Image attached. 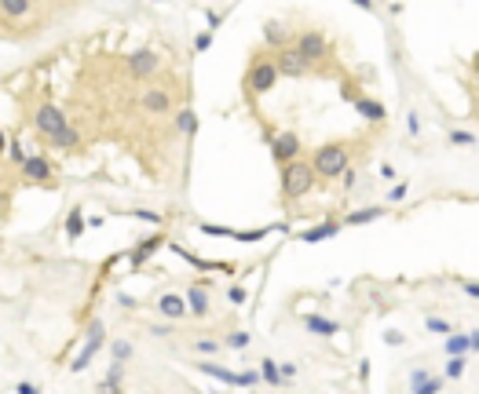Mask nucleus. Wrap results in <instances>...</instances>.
<instances>
[{
    "label": "nucleus",
    "mask_w": 479,
    "mask_h": 394,
    "mask_svg": "<svg viewBox=\"0 0 479 394\" xmlns=\"http://www.w3.org/2000/svg\"><path fill=\"white\" fill-rule=\"evenodd\" d=\"M275 85H278L275 55H252L249 70H245V92H249V95H267Z\"/></svg>",
    "instance_id": "obj_3"
},
{
    "label": "nucleus",
    "mask_w": 479,
    "mask_h": 394,
    "mask_svg": "<svg viewBox=\"0 0 479 394\" xmlns=\"http://www.w3.org/2000/svg\"><path fill=\"white\" fill-rule=\"evenodd\" d=\"M209 48H213V29H205L194 37V52H209Z\"/></svg>",
    "instance_id": "obj_38"
},
{
    "label": "nucleus",
    "mask_w": 479,
    "mask_h": 394,
    "mask_svg": "<svg viewBox=\"0 0 479 394\" xmlns=\"http://www.w3.org/2000/svg\"><path fill=\"white\" fill-rule=\"evenodd\" d=\"M227 300H231L234 307H242V303L249 300V292H245V285H231V289H227Z\"/></svg>",
    "instance_id": "obj_36"
},
{
    "label": "nucleus",
    "mask_w": 479,
    "mask_h": 394,
    "mask_svg": "<svg viewBox=\"0 0 479 394\" xmlns=\"http://www.w3.org/2000/svg\"><path fill=\"white\" fill-rule=\"evenodd\" d=\"M34 124H37V131H41V139H44V143L59 139L62 131L70 128V121L62 117V110H59V106H52V103H41V106H37V113H34Z\"/></svg>",
    "instance_id": "obj_4"
},
{
    "label": "nucleus",
    "mask_w": 479,
    "mask_h": 394,
    "mask_svg": "<svg viewBox=\"0 0 479 394\" xmlns=\"http://www.w3.org/2000/svg\"><path fill=\"white\" fill-rule=\"evenodd\" d=\"M157 245H162V238H147V241L139 245V249L132 252V263H136V267H143V263H147V259L157 252Z\"/></svg>",
    "instance_id": "obj_26"
},
{
    "label": "nucleus",
    "mask_w": 479,
    "mask_h": 394,
    "mask_svg": "<svg viewBox=\"0 0 479 394\" xmlns=\"http://www.w3.org/2000/svg\"><path fill=\"white\" fill-rule=\"evenodd\" d=\"M176 131H180V136H194L198 131V113L194 110H180L176 113Z\"/></svg>",
    "instance_id": "obj_24"
},
{
    "label": "nucleus",
    "mask_w": 479,
    "mask_h": 394,
    "mask_svg": "<svg viewBox=\"0 0 479 394\" xmlns=\"http://www.w3.org/2000/svg\"><path fill=\"white\" fill-rule=\"evenodd\" d=\"M157 310H162L169 321H180V318L190 314V310H187V296H176V292H165L162 300H157Z\"/></svg>",
    "instance_id": "obj_14"
},
{
    "label": "nucleus",
    "mask_w": 479,
    "mask_h": 394,
    "mask_svg": "<svg viewBox=\"0 0 479 394\" xmlns=\"http://www.w3.org/2000/svg\"><path fill=\"white\" fill-rule=\"evenodd\" d=\"M293 48H296V52L304 55L311 66H315L318 59H326V52H329V44H326V37H322L318 29H304V33H296V37H293Z\"/></svg>",
    "instance_id": "obj_7"
},
{
    "label": "nucleus",
    "mask_w": 479,
    "mask_h": 394,
    "mask_svg": "<svg viewBox=\"0 0 479 394\" xmlns=\"http://www.w3.org/2000/svg\"><path fill=\"white\" fill-rule=\"evenodd\" d=\"M22 175L29 179V183H48V179L55 175V168L48 164V157H37V154H29L26 164H22Z\"/></svg>",
    "instance_id": "obj_12"
},
{
    "label": "nucleus",
    "mask_w": 479,
    "mask_h": 394,
    "mask_svg": "<svg viewBox=\"0 0 479 394\" xmlns=\"http://www.w3.org/2000/svg\"><path fill=\"white\" fill-rule=\"evenodd\" d=\"M223 347H231V351H242V347H249V333H231L227 340H223Z\"/></svg>",
    "instance_id": "obj_35"
},
{
    "label": "nucleus",
    "mask_w": 479,
    "mask_h": 394,
    "mask_svg": "<svg viewBox=\"0 0 479 394\" xmlns=\"http://www.w3.org/2000/svg\"><path fill=\"white\" fill-rule=\"evenodd\" d=\"M0 15L4 19H26V15H37V8L29 0H0Z\"/></svg>",
    "instance_id": "obj_20"
},
{
    "label": "nucleus",
    "mask_w": 479,
    "mask_h": 394,
    "mask_svg": "<svg viewBox=\"0 0 479 394\" xmlns=\"http://www.w3.org/2000/svg\"><path fill=\"white\" fill-rule=\"evenodd\" d=\"M406 194H410V183H395V187L388 190V201H403Z\"/></svg>",
    "instance_id": "obj_40"
},
{
    "label": "nucleus",
    "mask_w": 479,
    "mask_h": 394,
    "mask_svg": "<svg viewBox=\"0 0 479 394\" xmlns=\"http://www.w3.org/2000/svg\"><path fill=\"white\" fill-rule=\"evenodd\" d=\"M275 66H278V77H289V80H300L311 73V62L296 52V48H282L275 52Z\"/></svg>",
    "instance_id": "obj_6"
},
{
    "label": "nucleus",
    "mask_w": 479,
    "mask_h": 394,
    "mask_svg": "<svg viewBox=\"0 0 479 394\" xmlns=\"http://www.w3.org/2000/svg\"><path fill=\"white\" fill-rule=\"evenodd\" d=\"M201 372H209V376H216V380L231 384V387H242V372H231V369H223V365H213V361H205Z\"/></svg>",
    "instance_id": "obj_21"
},
{
    "label": "nucleus",
    "mask_w": 479,
    "mask_h": 394,
    "mask_svg": "<svg viewBox=\"0 0 479 394\" xmlns=\"http://www.w3.org/2000/svg\"><path fill=\"white\" fill-rule=\"evenodd\" d=\"M278 372H282V380H285V384H293V376H296V365H293V361H282V365H278Z\"/></svg>",
    "instance_id": "obj_41"
},
{
    "label": "nucleus",
    "mask_w": 479,
    "mask_h": 394,
    "mask_svg": "<svg viewBox=\"0 0 479 394\" xmlns=\"http://www.w3.org/2000/svg\"><path fill=\"white\" fill-rule=\"evenodd\" d=\"M190 351H194V354H220L223 347H220L216 340H194V343H190Z\"/></svg>",
    "instance_id": "obj_34"
},
{
    "label": "nucleus",
    "mask_w": 479,
    "mask_h": 394,
    "mask_svg": "<svg viewBox=\"0 0 479 394\" xmlns=\"http://www.w3.org/2000/svg\"><path fill=\"white\" fill-rule=\"evenodd\" d=\"M446 139H450V146H476V143H479V139L472 136L469 128H454V131H450V136H446Z\"/></svg>",
    "instance_id": "obj_30"
},
{
    "label": "nucleus",
    "mask_w": 479,
    "mask_h": 394,
    "mask_svg": "<svg viewBox=\"0 0 479 394\" xmlns=\"http://www.w3.org/2000/svg\"><path fill=\"white\" fill-rule=\"evenodd\" d=\"M424 328H428V333H436V336H454L457 333V328L450 325V321H446V318H424Z\"/></svg>",
    "instance_id": "obj_29"
},
{
    "label": "nucleus",
    "mask_w": 479,
    "mask_h": 394,
    "mask_svg": "<svg viewBox=\"0 0 479 394\" xmlns=\"http://www.w3.org/2000/svg\"><path fill=\"white\" fill-rule=\"evenodd\" d=\"M304 328H308V333H315V336H337V333H341V321H329V318H322V314H308V318H304Z\"/></svg>",
    "instance_id": "obj_19"
},
{
    "label": "nucleus",
    "mask_w": 479,
    "mask_h": 394,
    "mask_svg": "<svg viewBox=\"0 0 479 394\" xmlns=\"http://www.w3.org/2000/svg\"><path fill=\"white\" fill-rule=\"evenodd\" d=\"M66 234H70V238H81V234H85V212H81V205L70 208V216H66Z\"/></svg>",
    "instance_id": "obj_25"
},
{
    "label": "nucleus",
    "mask_w": 479,
    "mask_h": 394,
    "mask_svg": "<svg viewBox=\"0 0 479 394\" xmlns=\"http://www.w3.org/2000/svg\"><path fill=\"white\" fill-rule=\"evenodd\" d=\"M333 234H341V223H318V226H308L304 234H300V241H304V245H318V241H329Z\"/></svg>",
    "instance_id": "obj_18"
},
{
    "label": "nucleus",
    "mask_w": 479,
    "mask_h": 394,
    "mask_svg": "<svg viewBox=\"0 0 479 394\" xmlns=\"http://www.w3.org/2000/svg\"><path fill=\"white\" fill-rule=\"evenodd\" d=\"M8 150V139H4V131H0V154H4Z\"/></svg>",
    "instance_id": "obj_47"
},
{
    "label": "nucleus",
    "mask_w": 479,
    "mask_h": 394,
    "mask_svg": "<svg viewBox=\"0 0 479 394\" xmlns=\"http://www.w3.org/2000/svg\"><path fill=\"white\" fill-rule=\"evenodd\" d=\"M48 146H55V150H66V154H73V150H81V136H77V128H66L59 139H52Z\"/></svg>",
    "instance_id": "obj_22"
},
{
    "label": "nucleus",
    "mask_w": 479,
    "mask_h": 394,
    "mask_svg": "<svg viewBox=\"0 0 479 394\" xmlns=\"http://www.w3.org/2000/svg\"><path fill=\"white\" fill-rule=\"evenodd\" d=\"M132 354H136V351H132L129 340H114V343H110V358H114V365H124Z\"/></svg>",
    "instance_id": "obj_27"
},
{
    "label": "nucleus",
    "mask_w": 479,
    "mask_h": 394,
    "mask_svg": "<svg viewBox=\"0 0 479 394\" xmlns=\"http://www.w3.org/2000/svg\"><path fill=\"white\" fill-rule=\"evenodd\" d=\"M348 157H351L348 143H326V146H318L315 150L311 168H315V175H322V179H337V175L348 172Z\"/></svg>",
    "instance_id": "obj_1"
},
{
    "label": "nucleus",
    "mask_w": 479,
    "mask_h": 394,
    "mask_svg": "<svg viewBox=\"0 0 479 394\" xmlns=\"http://www.w3.org/2000/svg\"><path fill=\"white\" fill-rule=\"evenodd\" d=\"M385 343H392V347H399V343H406V336H403V333H395V328H388V333H385Z\"/></svg>",
    "instance_id": "obj_42"
},
{
    "label": "nucleus",
    "mask_w": 479,
    "mask_h": 394,
    "mask_svg": "<svg viewBox=\"0 0 479 394\" xmlns=\"http://www.w3.org/2000/svg\"><path fill=\"white\" fill-rule=\"evenodd\" d=\"M19 394H41L34 384H26V380H19Z\"/></svg>",
    "instance_id": "obj_45"
},
{
    "label": "nucleus",
    "mask_w": 479,
    "mask_h": 394,
    "mask_svg": "<svg viewBox=\"0 0 479 394\" xmlns=\"http://www.w3.org/2000/svg\"><path fill=\"white\" fill-rule=\"evenodd\" d=\"M8 157H11V161L19 164V168H22V164H26V157H29V154L22 150V143H11V146H8Z\"/></svg>",
    "instance_id": "obj_37"
},
{
    "label": "nucleus",
    "mask_w": 479,
    "mask_h": 394,
    "mask_svg": "<svg viewBox=\"0 0 479 394\" xmlns=\"http://www.w3.org/2000/svg\"><path fill=\"white\" fill-rule=\"evenodd\" d=\"M260 380L271 384V387H282V384H285V380H282V372H278V361H275V358H264V361H260Z\"/></svg>",
    "instance_id": "obj_23"
},
{
    "label": "nucleus",
    "mask_w": 479,
    "mask_h": 394,
    "mask_svg": "<svg viewBox=\"0 0 479 394\" xmlns=\"http://www.w3.org/2000/svg\"><path fill=\"white\" fill-rule=\"evenodd\" d=\"M380 179H385V183H395V168H392V164H380Z\"/></svg>",
    "instance_id": "obj_43"
},
{
    "label": "nucleus",
    "mask_w": 479,
    "mask_h": 394,
    "mask_svg": "<svg viewBox=\"0 0 479 394\" xmlns=\"http://www.w3.org/2000/svg\"><path fill=\"white\" fill-rule=\"evenodd\" d=\"M264 44L275 48V52H282V48H293V33L285 29V22L267 19V22H264Z\"/></svg>",
    "instance_id": "obj_11"
},
{
    "label": "nucleus",
    "mask_w": 479,
    "mask_h": 394,
    "mask_svg": "<svg viewBox=\"0 0 479 394\" xmlns=\"http://www.w3.org/2000/svg\"><path fill=\"white\" fill-rule=\"evenodd\" d=\"M406 128H410V136H417V131H421V121H417V113H410V117H406Z\"/></svg>",
    "instance_id": "obj_44"
},
{
    "label": "nucleus",
    "mask_w": 479,
    "mask_h": 394,
    "mask_svg": "<svg viewBox=\"0 0 479 394\" xmlns=\"http://www.w3.org/2000/svg\"><path fill=\"white\" fill-rule=\"evenodd\" d=\"M103 343H106V328H103V321H92L88 325V340H85V347H81V354L73 358V372H85L88 365H92V358L103 351Z\"/></svg>",
    "instance_id": "obj_5"
},
{
    "label": "nucleus",
    "mask_w": 479,
    "mask_h": 394,
    "mask_svg": "<svg viewBox=\"0 0 479 394\" xmlns=\"http://www.w3.org/2000/svg\"><path fill=\"white\" fill-rule=\"evenodd\" d=\"M355 113H359L362 121H370V124H385V117H388L385 103H380V98H370V95H362L359 103H355Z\"/></svg>",
    "instance_id": "obj_13"
},
{
    "label": "nucleus",
    "mask_w": 479,
    "mask_h": 394,
    "mask_svg": "<svg viewBox=\"0 0 479 394\" xmlns=\"http://www.w3.org/2000/svg\"><path fill=\"white\" fill-rule=\"evenodd\" d=\"M139 106L150 113V117H165V113H172V95H169V88H143V95H139Z\"/></svg>",
    "instance_id": "obj_9"
},
{
    "label": "nucleus",
    "mask_w": 479,
    "mask_h": 394,
    "mask_svg": "<svg viewBox=\"0 0 479 394\" xmlns=\"http://www.w3.org/2000/svg\"><path fill=\"white\" fill-rule=\"evenodd\" d=\"M469 369V358H446V369H443V380H461Z\"/></svg>",
    "instance_id": "obj_28"
},
{
    "label": "nucleus",
    "mask_w": 479,
    "mask_h": 394,
    "mask_svg": "<svg viewBox=\"0 0 479 394\" xmlns=\"http://www.w3.org/2000/svg\"><path fill=\"white\" fill-rule=\"evenodd\" d=\"M157 66H162V59H157V52H150V48H139V52L129 55V73L132 77H154Z\"/></svg>",
    "instance_id": "obj_10"
},
{
    "label": "nucleus",
    "mask_w": 479,
    "mask_h": 394,
    "mask_svg": "<svg viewBox=\"0 0 479 394\" xmlns=\"http://www.w3.org/2000/svg\"><path fill=\"white\" fill-rule=\"evenodd\" d=\"M432 376H436V372H428L424 365H417V369H410V372H406V384H410V391H417L424 380H432Z\"/></svg>",
    "instance_id": "obj_31"
},
{
    "label": "nucleus",
    "mask_w": 479,
    "mask_h": 394,
    "mask_svg": "<svg viewBox=\"0 0 479 394\" xmlns=\"http://www.w3.org/2000/svg\"><path fill=\"white\" fill-rule=\"evenodd\" d=\"M380 216H388V208L385 205H370V208H355V212H348V219L344 226H366V223H373Z\"/></svg>",
    "instance_id": "obj_17"
},
{
    "label": "nucleus",
    "mask_w": 479,
    "mask_h": 394,
    "mask_svg": "<svg viewBox=\"0 0 479 394\" xmlns=\"http://www.w3.org/2000/svg\"><path fill=\"white\" fill-rule=\"evenodd\" d=\"M198 230H201V234H209V238H234V234H238V230H231V226H216V223H201Z\"/></svg>",
    "instance_id": "obj_33"
},
{
    "label": "nucleus",
    "mask_w": 479,
    "mask_h": 394,
    "mask_svg": "<svg viewBox=\"0 0 479 394\" xmlns=\"http://www.w3.org/2000/svg\"><path fill=\"white\" fill-rule=\"evenodd\" d=\"M461 292H465L469 300H479V282H472V277H461Z\"/></svg>",
    "instance_id": "obj_39"
},
{
    "label": "nucleus",
    "mask_w": 479,
    "mask_h": 394,
    "mask_svg": "<svg viewBox=\"0 0 479 394\" xmlns=\"http://www.w3.org/2000/svg\"><path fill=\"white\" fill-rule=\"evenodd\" d=\"M271 157H275L282 168L300 161V136L296 131H278V136H271Z\"/></svg>",
    "instance_id": "obj_8"
},
{
    "label": "nucleus",
    "mask_w": 479,
    "mask_h": 394,
    "mask_svg": "<svg viewBox=\"0 0 479 394\" xmlns=\"http://www.w3.org/2000/svg\"><path fill=\"white\" fill-rule=\"evenodd\" d=\"M443 354H446V358H469V354H472V336H469V333H454V336H446Z\"/></svg>",
    "instance_id": "obj_16"
},
{
    "label": "nucleus",
    "mask_w": 479,
    "mask_h": 394,
    "mask_svg": "<svg viewBox=\"0 0 479 394\" xmlns=\"http://www.w3.org/2000/svg\"><path fill=\"white\" fill-rule=\"evenodd\" d=\"M469 336H472V354H476V351H479V328H472Z\"/></svg>",
    "instance_id": "obj_46"
},
{
    "label": "nucleus",
    "mask_w": 479,
    "mask_h": 394,
    "mask_svg": "<svg viewBox=\"0 0 479 394\" xmlns=\"http://www.w3.org/2000/svg\"><path fill=\"white\" fill-rule=\"evenodd\" d=\"M443 387H446L443 376H432V380H424L417 391H410V394H443Z\"/></svg>",
    "instance_id": "obj_32"
},
{
    "label": "nucleus",
    "mask_w": 479,
    "mask_h": 394,
    "mask_svg": "<svg viewBox=\"0 0 479 394\" xmlns=\"http://www.w3.org/2000/svg\"><path fill=\"white\" fill-rule=\"evenodd\" d=\"M187 310H190L194 318L209 314V289H205V285H190V289H187Z\"/></svg>",
    "instance_id": "obj_15"
},
{
    "label": "nucleus",
    "mask_w": 479,
    "mask_h": 394,
    "mask_svg": "<svg viewBox=\"0 0 479 394\" xmlns=\"http://www.w3.org/2000/svg\"><path fill=\"white\" fill-rule=\"evenodd\" d=\"M315 187V168L308 161H293L282 168V197L285 201H300V197H308Z\"/></svg>",
    "instance_id": "obj_2"
}]
</instances>
